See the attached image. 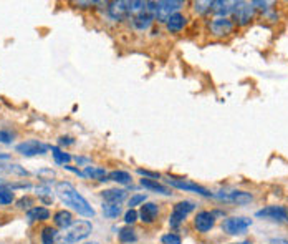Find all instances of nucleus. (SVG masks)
<instances>
[{
	"instance_id": "f257e3e1",
	"label": "nucleus",
	"mask_w": 288,
	"mask_h": 244,
	"mask_svg": "<svg viewBox=\"0 0 288 244\" xmlns=\"http://www.w3.org/2000/svg\"><path fill=\"white\" fill-rule=\"evenodd\" d=\"M55 193L58 194L63 203L70 208H73L78 214L85 216V218H93L95 216V209L91 208L88 201L83 198L81 194L76 191V188L73 185H70L68 181H60V183H57Z\"/></svg>"
},
{
	"instance_id": "f03ea898",
	"label": "nucleus",
	"mask_w": 288,
	"mask_h": 244,
	"mask_svg": "<svg viewBox=\"0 0 288 244\" xmlns=\"http://www.w3.org/2000/svg\"><path fill=\"white\" fill-rule=\"evenodd\" d=\"M93 231V225L90 221H76L72 226H68L67 229H63L61 233L57 234L58 244H75L78 241H83L85 238L91 234Z\"/></svg>"
},
{
	"instance_id": "7ed1b4c3",
	"label": "nucleus",
	"mask_w": 288,
	"mask_h": 244,
	"mask_svg": "<svg viewBox=\"0 0 288 244\" xmlns=\"http://www.w3.org/2000/svg\"><path fill=\"white\" fill-rule=\"evenodd\" d=\"M184 2L181 0H161V2H152L154 7V18L158 22H167L172 13L178 12Z\"/></svg>"
},
{
	"instance_id": "20e7f679",
	"label": "nucleus",
	"mask_w": 288,
	"mask_h": 244,
	"mask_svg": "<svg viewBox=\"0 0 288 244\" xmlns=\"http://www.w3.org/2000/svg\"><path fill=\"white\" fill-rule=\"evenodd\" d=\"M252 226V219L245 218V216H234V218H227L222 222V229L224 233H227L230 236H237V234H243L247 233V229Z\"/></svg>"
},
{
	"instance_id": "39448f33",
	"label": "nucleus",
	"mask_w": 288,
	"mask_h": 244,
	"mask_svg": "<svg viewBox=\"0 0 288 244\" xmlns=\"http://www.w3.org/2000/svg\"><path fill=\"white\" fill-rule=\"evenodd\" d=\"M167 185H171L172 188H178V190H184V191H192V193H197L201 196H206L210 198L214 196V193H210L207 188H204L197 183H194V181H189V179H182V178H167Z\"/></svg>"
},
{
	"instance_id": "423d86ee",
	"label": "nucleus",
	"mask_w": 288,
	"mask_h": 244,
	"mask_svg": "<svg viewBox=\"0 0 288 244\" xmlns=\"http://www.w3.org/2000/svg\"><path fill=\"white\" fill-rule=\"evenodd\" d=\"M152 20H156L154 18V7H152V2H146V7L141 10V12H138L132 15L131 18V24L135 29L138 30H146V29H149L151 24H152Z\"/></svg>"
},
{
	"instance_id": "0eeeda50",
	"label": "nucleus",
	"mask_w": 288,
	"mask_h": 244,
	"mask_svg": "<svg viewBox=\"0 0 288 244\" xmlns=\"http://www.w3.org/2000/svg\"><path fill=\"white\" fill-rule=\"evenodd\" d=\"M234 20L237 25H249L252 22V18L255 15V9L254 5L249 4V2H235V7H234Z\"/></svg>"
},
{
	"instance_id": "6e6552de",
	"label": "nucleus",
	"mask_w": 288,
	"mask_h": 244,
	"mask_svg": "<svg viewBox=\"0 0 288 244\" xmlns=\"http://www.w3.org/2000/svg\"><path fill=\"white\" fill-rule=\"evenodd\" d=\"M194 208H195V205L192 201H179L178 205H174L171 218H169L171 228H178L181 222L187 218V214L194 211Z\"/></svg>"
},
{
	"instance_id": "1a4fd4ad",
	"label": "nucleus",
	"mask_w": 288,
	"mask_h": 244,
	"mask_svg": "<svg viewBox=\"0 0 288 244\" xmlns=\"http://www.w3.org/2000/svg\"><path fill=\"white\" fill-rule=\"evenodd\" d=\"M17 153L24 156H37V155H45L48 146L45 143L38 141V139H27V141L17 145Z\"/></svg>"
},
{
	"instance_id": "9d476101",
	"label": "nucleus",
	"mask_w": 288,
	"mask_h": 244,
	"mask_svg": "<svg viewBox=\"0 0 288 244\" xmlns=\"http://www.w3.org/2000/svg\"><path fill=\"white\" fill-rule=\"evenodd\" d=\"M234 22L229 18H224V17H217L214 20H210L209 24V30L210 33L214 35V37H227V35L232 33L234 30Z\"/></svg>"
},
{
	"instance_id": "9b49d317",
	"label": "nucleus",
	"mask_w": 288,
	"mask_h": 244,
	"mask_svg": "<svg viewBox=\"0 0 288 244\" xmlns=\"http://www.w3.org/2000/svg\"><path fill=\"white\" fill-rule=\"evenodd\" d=\"M257 218L283 222V221H288V211L283 206H267L263 209H260V211H257Z\"/></svg>"
},
{
	"instance_id": "f8f14e48",
	"label": "nucleus",
	"mask_w": 288,
	"mask_h": 244,
	"mask_svg": "<svg viewBox=\"0 0 288 244\" xmlns=\"http://www.w3.org/2000/svg\"><path fill=\"white\" fill-rule=\"evenodd\" d=\"M214 196L220 201H230V203H237V205H247L254 199V196H252L250 193H245V191H230V193L220 191L214 194Z\"/></svg>"
},
{
	"instance_id": "ddd939ff",
	"label": "nucleus",
	"mask_w": 288,
	"mask_h": 244,
	"mask_svg": "<svg viewBox=\"0 0 288 244\" xmlns=\"http://www.w3.org/2000/svg\"><path fill=\"white\" fill-rule=\"evenodd\" d=\"M214 225H215V216L210 211H201L197 213V216H195V219H194V226L199 233L210 231V229L214 228Z\"/></svg>"
},
{
	"instance_id": "4468645a",
	"label": "nucleus",
	"mask_w": 288,
	"mask_h": 244,
	"mask_svg": "<svg viewBox=\"0 0 288 244\" xmlns=\"http://www.w3.org/2000/svg\"><path fill=\"white\" fill-rule=\"evenodd\" d=\"M108 13L113 20H124L129 15V2L119 0V2L108 4Z\"/></svg>"
},
{
	"instance_id": "2eb2a0df",
	"label": "nucleus",
	"mask_w": 288,
	"mask_h": 244,
	"mask_svg": "<svg viewBox=\"0 0 288 244\" xmlns=\"http://www.w3.org/2000/svg\"><path fill=\"white\" fill-rule=\"evenodd\" d=\"M158 214H159V208L156 203H144L141 209H139V218L146 225H151V222L156 221Z\"/></svg>"
},
{
	"instance_id": "dca6fc26",
	"label": "nucleus",
	"mask_w": 288,
	"mask_h": 244,
	"mask_svg": "<svg viewBox=\"0 0 288 244\" xmlns=\"http://www.w3.org/2000/svg\"><path fill=\"white\" fill-rule=\"evenodd\" d=\"M166 24H167V30L172 32V33H178V32H181L182 29H184L186 17L182 15V13L175 12V13H172V15L169 17V20H167Z\"/></svg>"
},
{
	"instance_id": "f3484780",
	"label": "nucleus",
	"mask_w": 288,
	"mask_h": 244,
	"mask_svg": "<svg viewBox=\"0 0 288 244\" xmlns=\"http://www.w3.org/2000/svg\"><path fill=\"white\" fill-rule=\"evenodd\" d=\"M53 222H55V226H58V228H61V229H67L68 226L73 225V216H72V213H70V211L60 209V211L55 213Z\"/></svg>"
},
{
	"instance_id": "a211bd4d",
	"label": "nucleus",
	"mask_w": 288,
	"mask_h": 244,
	"mask_svg": "<svg viewBox=\"0 0 288 244\" xmlns=\"http://www.w3.org/2000/svg\"><path fill=\"white\" fill-rule=\"evenodd\" d=\"M141 186H144L146 190H149V191H156V193H161V194H164V196H171V190L167 186L164 185H161L158 183V179H141Z\"/></svg>"
},
{
	"instance_id": "6ab92c4d",
	"label": "nucleus",
	"mask_w": 288,
	"mask_h": 244,
	"mask_svg": "<svg viewBox=\"0 0 288 244\" xmlns=\"http://www.w3.org/2000/svg\"><path fill=\"white\" fill-rule=\"evenodd\" d=\"M234 7H235V2H214L212 4V12L217 17L227 18L229 13H234Z\"/></svg>"
},
{
	"instance_id": "aec40b11",
	"label": "nucleus",
	"mask_w": 288,
	"mask_h": 244,
	"mask_svg": "<svg viewBox=\"0 0 288 244\" xmlns=\"http://www.w3.org/2000/svg\"><path fill=\"white\" fill-rule=\"evenodd\" d=\"M101 196H103L104 201H106V203H116V205H119L126 198V191L124 190H118V188H116V190L103 191Z\"/></svg>"
},
{
	"instance_id": "412c9836",
	"label": "nucleus",
	"mask_w": 288,
	"mask_h": 244,
	"mask_svg": "<svg viewBox=\"0 0 288 244\" xmlns=\"http://www.w3.org/2000/svg\"><path fill=\"white\" fill-rule=\"evenodd\" d=\"M27 218H29L30 221H47L48 218H50V211L43 206H35V208L29 209Z\"/></svg>"
},
{
	"instance_id": "4be33fe9",
	"label": "nucleus",
	"mask_w": 288,
	"mask_h": 244,
	"mask_svg": "<svg viewBox=\"0 0 288 244\" xmlns=\"http://www.w3.org/2000/svg\"><path fill=\"white\" fill-rule=\"evenodd\" d=\"M85 176H90L91 179L96 181H108V173L103 168H96V166H85V171H83Z\"/></svg>"
},
{
	"instance_id": "5701e85b",
	"label": "nucleus",
	"mask_w": 288,
	"mask_h": 244,
	"mask_svg": "<svg viewBox=\"0 0 288 244\" xmlns=\"http://www.w3.org/2000/svg\"><path fill=\"white\" fill-rule=\"evenodd\" d=\"M108 179L115 181V183H118V185H129L131 183V174L128 171L116 170V171L108 173Z\"/></svg>"
},
{
	"instance_id": "b1692460",
	"label": "nucleus",
	"mask_w": 288,
	"mask_h": 244,
	"mask_svg": "<svg viewBox=\"0 0 288 244\" xmlns=\"http://www.w3.org/2000/svg\"><path fill=\"white\" fill-rule=\"evenodd\" d=\"M52 155H53L55 163H58L61 166H67L70 161H72V155L67 153V151L60 150V148H57V146H52Z\"/></svg>"
},
{
	"instance_id": "393cba45",
	"label": "nucleus",
	"mask_w": 288,
	"mask_h": 244,
	"mask_svg": "<svg viewBox=\"0 0 288 244\" xmlns=\"http://www.w3.org/2000/svg\"><path fill=\"white\" fill-rule=\"evenodd\" d=\"M118 238H119V241H121V242L129 244V242H136L138 234H136V231H135V229H132V228L126 226V228H123V229H119Z\"/></svg>"
},
{
	"instance_id": "a878e982",
	"label": "nucleus",
	"mask_w": 288,
	"mask_h": 244,
	"mask_svg": "<svg viewBox=\"0 0 288 244\" xmlns=\"http://www.w3.org/2000/svg\"><path fill=\"white\" fill-rule=\"evenodd\" d=\"M103 214L109 219H115L121 214V206L116 203H104L103 205Z\"/></svg>"
},
{
	"instance_id": "bb28decb",
	"label": "nucleus",
	"mask_w": 288,
	"mask_h": 244,
	"mask_svg": "<svg viewBox=\"0 0 288 244\" xmlns=\"http://www.w3.org/2000/svg\"><path fill=\"white\" fill-rule=\"evenodd\" d=\"M57 231H55V228L52 226H47L41 229V244H53L57 241Z\"/></svg>"
},
{
	"instance_id": "cd10ccee",
	"label": "nucleus",
	"mask_w": 288,
	"mask_h": 244,
	"mask_svg": "<svg viewBox=\"0 0 288 244\" xmlns=\"http://www.w3.org/2000/svg\"><path fill=\"white\" fill-rule=\"evenodd\" d=\"M15 199V194H13V191L10 190H0V206H7V205H10L12 201Z\"/></svg>"
},
{
	"instance_id": "c85d7f7f",
	"label": "nucleus",
	"mask_w": 288,
	"mask_h": 244,
	"mask_svg": "<svg viewBox=\"0 0 288 244\" xmlns=\"http://www.w3.org/2000/svg\"><path fill=\"white\" fill-rule=\"evenodd\" d=\"M144 201H146V194H132L128 199V206L129 209H135L139 205H144Z\"/></svg>"
},
{
	"instance_id": "c756f323",
	"label": "nucleus",
	"mask_w": 288,
	"mask_h": 244,
	"mask_svg": "<svg viewBox=\"0 0 288 244\" xmlns=\"http://www.w3.org/2000/svg\"><path fill=\"white\" fill-rule=\"evenodd\" d=\"M161 242L163 244H181L182 239L179 234H174V233H167L164 234L163 238H161Z\"/></svg>"
},
{
	"instance_id": "7c9ffc66",
	"label": "nucleus",
	"mask_w": 288,
	"mask_h": 244,
	"mask_svg": "<svg viewBox=\"0 0 288 244\" xmlns=\"http://www.w3.org/2000/svg\"><path fill=\"white\" fill-rule=\"evenodd\" d=\"M139 218V213L136 209H128V211L124 213V222L126 225H132V222H136Z\"/></svg>"
},
{
	"instance_id": "2f4dec72",
	"label": "nucleus",
	"mask_w": 288,
	"mask_h": 244,
	"mask_svg": "<svg viewBox=\"0 0 288 244\" xmlns=\"http://www.w3.org/2000/svg\"><path fill=\"white\" fill-rule=\"evenodd\" d=\"M212 4L214 2H195V10H197L199 13L212 12Z\"/></svg>"
},
{
	"instance_id": "473e14b6",
	"label": "nucleus",
	"mask_w": 288,
	"mask_h": 244,
	"mask_svg": "<svg viewBox=\"0 0 288 244\" xmlns=\"http://www.w3.org/2000/svg\"><path fill=\"white\" fill-rule=\"evenodd\" d=\"M12 141H13V133H10V131H7V130H0V143L9 145Z\"/></svg>"
},
{
	"instance_id": "72a5a7b5",
	"label": "nucleus",
	"mask_w": 288,
	"mask_h": 244,
	"mask_svg": "<svg viewBox=\"0 0 288 244\" xmlns=\"http://www.w3.org/2000/svg\"><path fill=\"white\" fill-rule=\"evenodd\" d=\"M9 171H10V173H17V174H22V176H27V174H29V171H27V170H24V168H22V166H20V165H10Z\"/></svg>"
},
{
	"instance_id": "f704fd0d",
	"label": "nucleus",
	"mask_w": 288,
	"mask_h": 244,
	"mask_svg": "<svg viewBox=\"0 0 288 244\" xmlns=\"http://www.w3.org/2000/svg\"><path fill=\"white\" fill-rule=\"evenodd\" d=\"M17 206H18L20 209H25V208L32 206V198H29V196H24V198L20 199L18 203H17Z\"/></svg>"
},
{
	"instance_id": "c9c22d12",
	"label": "nucleus",
	"mask_w": 288,
	"mask_h": 244,
	"mask_svg": "<svg viewBox=\"0 0 288 244\" xmlns=\"http://www.w3.org/2000/svg\"><path fill=\"white\" fill-rule=\"evenodd\" d=\"M138 173L143 174V176L147 178V179H156V178H159L158 173H152V171H147V170H138Z\"/></svg>"
},
{
	"instance_id": "e433bc0d",
	"label": "nucleus",
	"mask_w": 288,
	"mask_h": 244,
	"mask_svg": "<svg viewBox=\"0 0 288 244\" xmlns=\"http://www.w3.org/2000/svg\"><path fill=\"white\" fill-rule=\"evenodd\" d=\"M60 143H61V145H65V143H73V139H72V138H60Z\"/></svg>"
},
{
	"instance_id": "4c0bfd02",
	"label": "nucleus",
	"mask_w": 288,
	"mask_h": 244,
	"mask_svg": "<svg viewBox=\"0 0 288 244\" xmlns=\"http://www.w3.org/2000/svg\"><path fill=\"white\" fill-rule=\"evenodd\" d=\"M272 244H288L286 241H282V239H278V241H273Z\"/></svg>"
},
{
	"instance_id": "58836bf2",
	"label": "nucleus",
	"mask_w": 288,
	"mask_h": 244,
	"mask_svg": "<svg viewBox=\"0 0 288 244\" xmlns=\"http://www.w3.org/2000/svg\"><path fill=\"white\" fill-rule=\"evenodd\" d=\"M5 186V181L2 179V178H0V190H2V188Z\"/></svg>"
},
{
	"instance_id": "ea45409f",
	"label": "nucleus",
	"mask_w": 288,
	"mask_h": 244,
	"mask_svg": "<svg viewBox=\"0 0 288 244\" xmlns=\"http://www.w3.org/2000/svg\"><path fill=\"white\" fill-rule=\"evenodd\" d=\"M240 244H252V242H240Z\"/></svg>"
},
{
	"instance_id": "a19ab883",
	"label": "nucleus",
	"mask_w": 288,
	"mask_h": 244,
	"mask_svg": "<svg viewBox=\"0 0 288 244\" xmlns=\"http://www.w3.org/2000/svg\"><path fill=\"white\" fill-rule=\"evenodd\" d=\"M85 244H96V242H85Z\"/></svg>"
}]
</instances>
